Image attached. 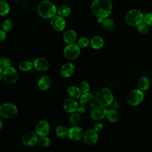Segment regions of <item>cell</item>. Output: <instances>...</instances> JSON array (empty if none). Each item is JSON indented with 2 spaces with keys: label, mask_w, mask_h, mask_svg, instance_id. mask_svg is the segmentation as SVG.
Returning a JSON list of instances; mask_svg holds the SVG:
<instances>
[{
  "label": "cell",
  "mask_w": 152,
  "mask_h": 152,
  "mask_svg": "<svg viewBox=\"0 0 152 152\" xmlns=\"http://www.w3.org/2000/svg\"><path fill=\"white\" fill-rule=\"evenodd\" d=\"M91 10L97 18L108 17L112 11V4L110 0H94L91 4Z\"/></svg>",
  "instance_id": "6da1fadb"
},
{
  "label": "cell",
  "mask_w": 152,
  "mask_h": 152,
  "mask_svg": "<svg viewBox=\"0 0 152 152\" xmlns=\"http://www.w3.org/2000/svg\"><path fill=\"white\" fill-rule=\"evenodd\" d=\"M57 8L54 4L48 0L41 1L37 8L39 15L43 18H51L56 13Z\"/></svg>",
  "instance_id": "7a4b0ae2"
},
{
  "label": "cell",
  "mask_w": 152,
  "mask_h": 152,
  "mask_svg": "<svg viewBox=\"0 0 152 152\" xmlns=\"http://www.w3.org/2000/svg\"><path fill=\"white\" fill-rule=\"evenodd\" d=\"M96 99L99 104L106 107L112 103L113 96L110 89L107 87H102L96 92Z\"/></svg>",
  "instance_id": "3957f363"
},
{
  "label": "cell",
  "mask_w": 152,
  "mask_h": 152,
  "mask_svg": "<svg viewBox=\"0 0 152 152\" xmlns=\"http://www.w3.org/2000/svg\"><path fill=\"white\" fill-rule=\"evenodd\" d=\"M144 14L138 9H132L127 12L125 16L126 23L130 26H137L143 21Z\"/></svg>",
  "instance_id": "277c9868"
},
{
  "label": "cell",
  "mask_w": 152,
  "mask_h": 152,
  "mask_svg": "<svg viewBox=\"0 0 152 152\" xmlns=\"http://www.w3.org/2000/svg\"><path fill=\"white\" fill-rule=\"evenodd\" d=\"M144 97V93L140 89L132 90L127 95V103L132 106L140 104L143 100Z\"/></svg>",
  "instance_id": "5b68a950"
},
{
  "label": "cell",
  "mask_w": 152,
  "mask_h": 152,
  "mask_svg": "<svg viewBox=\"0 0 152 152\" xmlns=\"http://www.w3.org/2000/svg\"><path fill=\"white\" fill-rule=\"evenodd\" d=\"M17 106L11 103H5L0 106V115L3 118H13L17 115Z\"/></svg>",
  "instance_id": "8992f818"
},
{
  "label": "cell",
  "mask_w": 152,
  "mask_h": 152,
  "mask_svg": "<svg viewBox=\"0 0 152 152\" xmlns=\"http://www.w3.org/2000/svg\"><path fill=\"white\" fill-rule=\"evenodd\" d=\"M80 54V48L77 44H68L64 49V55L68 59H74Z\"/></svg>",
  "instance_id": "52a82bcc"
},
{
  "label": "cell",
  "mask_w": 152,
  "mask_h": 152,
  "mask_svg": "<svg viewBox=\"0 0 152 152\" xmlns=\"http://www.w3.org/2000/svg\"><path fill=\"white\" fill-rule=\"evenodd\" d=\"M80 102L81 106L85 109L93 107L97 102L96 96L89 92L82 94L80 97Z\"/></svg>",
  "instance_id": "ba28073f"
},
{
  "label": "cell",
  "mask_w": 152,
  "mask_h": 152,
  "mask_svg": "<svg viewBox=\"0 0 152 152\" xmlns=\"http://www.w3.org/2000/svg\"><path fill=\"white\" fill-rule=\"evenodd\" d=\"M106 113L107 110L105 107L99 104L92 107L90 112V116L93 120L98 121L104 118L106 115Z\"/></svg>",
  "instance_id": "9c48e42d"
},
{
  "label": "cell",
  "mask_w": 152,
  "mask_h": 152,
  "mask_svg": "<svg viewBox=\"0 0 152 152\" xmlns=\"http://www.w3.org/2000/svg\"><path fill=\"white\" fill-rule=\"evenodd\" d=\"M37 135V133L33 131H28L25 133L22 138L24 145L27 147L35 145L38 141Z\"/></svg>",
  "instance_id": "30bf717a"
},
{
  "label": "cell",
  "mask_w": 152,
  "mask_h": 152,
  "mask_svg": "<svg viewBox=\"0 0 152 152\" xmlns=\"http://www.w3.org/2000/svg\"><path fill=\"white\" fill-rule=\"evenodd\" d=\"M4 78L9 83H15L18 79V73L14 68L10 66L4 69Z\"/></svg>",
  "instance_id": "8fae6325"
},
{
  "label": "cell",
  "mask_w": 152,
  "mask_h": 152,
  "mask_svg": "<svg viewBox=\"0 0 152 152\" xmlns=\"http://www.w3.org/2000/svg\"><path fill=\"white\" fill-rule=\"evenodd\" d=\"M83 138L86 144L89 145H93L98 140V134L94 129H88L84 132Z\"/></svg>",
  "instance_id": "7c38bea8"
},
{
  "label": "cell",
  "mask_w": 152,
  "mask_h": 152,
  "mask_svg": "<svg viewBox=\"0 0 152 152\" xmlns=\"http://www.w3.org/2000/svg\"><path fill=\"white\" fill-rule=\"evenodd\" d=\"M50 24L52 28L58 31H61L65 28L66 22L64 17L58 15L51 18Z\"/></svg>",
  "instance_id": "4fadbf2b"
},
{
  "label": "cell",
  "mask_w": 152,
  "mask_h": 152,
  "mask_svg": "<svg viewBox=\"0 0 152 152\" xmlns=\"http://www.w3.org/2000/svg\"><path fill=\"white\" fill-rule=\"evenodd\" d=\"M84 135L83 128L80 126L74 125L68 131V137L72 141H77L82 138Z\"/></svg>",
  "instance_id": "5bb4252c"
},
{
  "label": "cell",
  "mask_w": 152,
  "mask_h": 152,
  "mask_svg": "<svg viewBox=\"0 0 152 152\" xmlns=\"http://www.w3.org/2000/svg\"><path fill=\"white\" fill-rule=\"evenodd\" d=\"M35 130L36 132L39 136H46L50 131L49 124L47 121L45 120H42L36 124Z\"/></svg>",
  "instance_id": "9a60e30c"
},
{
  "label": "cell",
  "mask_w": 152,
  "mask_h": 152,
  "mask_svg": "<svg viewBox=\"0 0 152 152\" xmlns=\"http://www.w3.org/2000/svg\"><path fill=\"white\" fill-rule=\"evenodd\" d=\"M63 107L68 113H73L77 110L78 105L77 102L73 98H68L65 100L63 103Z\"/></svg>",
  "instance_id": "2e32d148"
},
{
  "label": "cell",
  "mask_w": 152,
  "mask_h": 152,
  "mask_svg": "<svg viewBox=\"0 0 152 152\" xmlns=\"http://www.w3.org/2000/svg\"><path fill=\"white\" fill-rule=\"evenodd\" d=\"M34 68L39 71H45L48 69L49 64L48 61L43 58H37L33 62Z\"/></svg>",
  "instance_id": "e0dca14e"
},
{
  "label": "cell",
  "mask_w": 152,
  "mask_h": 152,
  "mask_svg": "<svg viewBox=\"0 0 152 152\" xmlns=\"http://www.w3.org/2000/svg\"><path fill=\"white\" fill-rule=\"evenodd\" d=\"M74 71V65L71 62H68L62 66L61 69V74L65 78H69L73 75Z\"/></svg>",
  "instance_id": "ac0fdd59"
},
{
  "label": "cell",
  "mask_w": 152,
  "mask_h": 152,
  "mask_svg": "<svg viewBox=\"0 0 152 152\" xmlns=\"http://www.w3.org/2000/svg\"><path fill=\"white\" fill-rule=\"evenodd\" d=\"M51 80L50 78L46 76V75H44L41 77L38 81V87L39 88L43 91H46L48 89H49V88L51 86Z\"/></svg>",
  "instance_id": "d6986e66"
},
{
  "label": "cell",
  "mask_w": 152,
  "mask_h": 152,
  "mask_svg": "<svg viewBox=\"0 0 152 152\" xmlns=\"http://www.w3.org/2000/svg\"><path fill=\"white\" fill-rule=\"evenodd\" d=\"M63 39L66 43H72L77 39V33L73 30H68L64 33Z\"/></svg>",
  "instance_id": "ffe728a7"
},
{
  "label": "cell",
  "mask_w": 152,
  "mask_h": 152,
  "mask_svg": "<svg viewBox=\"0 0 152 152\" xmlns=\"http://www.w3.org/2000/svg\"><path fill=\"white\" fill-rule=\"evenodd\" d=\"M90 45L93 49H100L104 45V40L102 37L96 36L91 39Z\"/></svg>",
  "instance_id": "44dd1931"
},
{
  "label": "cell",
  "mask_w": 152,
  "mask_h": 152,
  "mask_svg": "<svg viewBox=\"0 0 152 152\" xmlns=\"http://www.w3.org/2000/svg\"><path fill=\"white\" fill-rule=\"evenodd\" d=\"M150 86V83L148 78L145 76L141 77L138 81V87L141 90L146 91L147 90Z\"/></svg>",
  "instance_id": "7402d4cb"
},
{
  "label": "cell",
  "mask_w": 152,
  "mask_h": 152,
  "mask_svg": "<svg viewBox=\"0 0 152 152\" xmlns=\"http://www.w3.org/2000/svg\"><path fill=\"white\" fill-rule=\"evenodd\" d=\"M67 93L69 97L73 99L80 98L82 94L80 88L74 86H71L67 89Z\"/></svg>",
  "instance_id": "603a6c76"
},
{
  "label": "cell",
  "mask_w": 152,
  "mask_h": 152,
  "mask_svg": "<svg viewBox=\"0 0 152 152\" xmlns=\"http://www.w3.org/2000/svg\"><path fill=\"white\" fill-rule=\"evenodd\" d=\"M71 12V8L66 5H63L60 6L58 8H57L56 13L58 15L62 17H67L70 15Z\"/></svg>",
  "instance_id": "cb8c5ba5"
},
{
  "label": "cell",
  "mask_w": 152,
  "mask_h": 152,
  "mask_svg": "<svg viewBox=\"0 0 152 152\" xmlns=\"http://www.w3.org/2000/svg\"><path fill=\"white\" fill-rule=\"evenodd\" d=\"M107 120L110 122H116L119 118V115L116 110L114 109H109L107 110L106 115Z\"/></svg>",
  "instance_id": "d4e9b609"
},
{
  "label": "cell",
  "mask_w": 152,
  "mask_h": 152,
  "mask_svg": "<svg viewBox=\"0 0 152 152\" xmlns=\"http://www.w3.org/2000/svg\"><path fill=\"white\" fill-rule=\"evenodd\" d=\"M68 130L63 125H58L55 129V133L58 137L64 138L68 136Z\"/></svg>",
  "instance_id": "484cf974"
},
{
  "label": "cell",
  "mask_w": 152,
  "mask_h": 152,
  "mask_svg": "<svg viewBox=\"0 0 152 152\" xmlns=\"http://www.w3.org/2000/svg\"><path fill=\"white\" fill-rule=\"evenodd\" d=\"M10 5L6 1H0V15L5 16L10 12Z\"/></svg>",
  "instance_id": "4316f807"
},
{
  "label": "cell",
  "mask_w": 152,
  "mask_h": 152,
  "mask_svg": "<svg viewBox=\"0 0 152 152\" xmlns=\"http://www.w3.org/2000/svg\"><path fill=\"white\" fill-rule=\"evenodd\" d=\"M102 24L103 27L108 31H111L113 30L115 27V24L113 21L112 19L109 18L108 17L104 18Z\"/></svg>",
  "instance_id": "83f0119b"
},
{
  "label": "cell",
  "mask_w": 152,
  "mask_h": 152,
  "mask_svg": "<svg viewBox=\"0 0 152 152\" xmlns=\"http://www.w3.org/2000/svg\"><path fill=\"white\" fill-rule=\"evenodd\" d=\"M33 64L28 61H23L21 62L19 64V69L23 71V72H27L31 70L33 68Z\"/></svg>",
  "instance_id": "f1b7e54d"
},
{
  "label": "cell",
  "mask_w": 152,
  "mask_h": 152,
  "mask_svg": "<svg viewBox=\"0 0 152 152\" xmlns=\"http://www.w3.org/2000/svg\"><path fill=\"white\" fill-rule=\"evenodd\" d=\"M69 122L72 125H77L81 121V116L79 114V113H75L73 112L69 118Z\"/></svg>",
  "instance_id": "f546056e"
},
{
  "label": "cell",
  "mask_w": 152,
  "mask_h": 152,
  "mask_svg": "<svg viewBox=\"0 0 152 152\" xmlns=\"http://www.w3.org/2000/svg\"><path fill=\"white\" fill-rule=\"evenodd\" d=\"M37 143L42 147H48L50 144V140L46 136L40 137L38 139Z\"/></svg>",
  "instance_id": "4dcf8cb0"
},
{
  "label": "cell",
  "mask_w": 152,
  "mask_h": 152,
  "mask_svg": "<svg viewBox=\"0 0 152 152\" xmlns=\"http://www.w3.org/2000/svg\"><path fill=\"white\" fill-rule=\"evenodd\" d=\"M11 65V62L8 58L1 57L0 58V67L2 69H6Z\"/></svg>",
  "instance_id": "1f68e13d"
},
{
  "label": "cell",
  "mask_w": 152,
  "mask_h": 152,
  "mask_svg": "<svg viewBox=\"0 0 152 152\" xmlns=\"http://www.w3.org/2000/svg\"><path fill=\"white\" fill-rule=\"evenodd\" d=\"M89 44H90V42L89 39L86 37L80 38L77 42V45L80 48H86L89 45Z\"/></svg>",
  "instance_id": "d6a6232c"
},
{
  "label": "cell",
  "mask_w": 152,
  "mask_h": 152,
  "mask_svg": "<svg viewBox=\"0 0 152 152\" xmlns=\"http://www.w3.org/2000/svg\"><path fill=\"white\" fill-rule=\"evenodd\" d=\"M137 30L141 34H145L148 31V25L145 24L144 21H142L137 26Z\"/></svg>",
  "instance_id": "836d02e7"
},
{
  "label": "cell",
  "mask_w": 152,
  "mask_h": 152,
  "mask_svg": "<svg viewBox=\"0 0 152 152\" xmlns=\"http://www.w3.org/2000/svg\"><path fill=\"white\" fill-rule=\"evenodd\" d=\"M2 29L5 31H9L12 27V22L10 19H6L2 23Z\"/></svg>",
  "instance_id": "e575fe53"
},
{
  "label": "cell",
  "mask_w": 152,
  "mask_h": 152,
  "mask_svg": "<svg viewBox=\"0 0 152 152\" xmlns=\"http://www.w3.org/2000/svg\"><path fill=\"white\" fill-rule=\"evenodd\" d=\"M82 94L83 93H88L90 89V84L86 82V81H83L81 83L80 87H79Z\"/></svg>",
  "instance_id": "d590c367"
},
{
  "label": "cell",
  "mask_w": 152,
  "mask_h": 152,
  "mask_svg": "<svg viewBox=\"0 0 152 152\" xmlns=\"http://www.w3.org/2000/svg\"><path fill=\"white\" fill-rule=\"evenodd\" d=\"M143 21L148 26L152 25V12H150L144 15Z\"/></svg>",
  "instance_id": "8d00e7d4"
},
{
  "label": "cell",
  "mask_w": 152,
  "mask_h": 152,
  "mask_svg": "<svg viewBox=\"0 0 152 152\" xmlns=\"http://www.w3.org/2000/svg\"><path fill=\"white\" fill-rule=\"evenodd\" d=\"M102 128H103V125L100 122H97L94 125V129L96 132H99V131H101L102 129Z\"/></svg>",
  "instance_id": "74e56055"
},
{
  "label": "cell",
  "mask_w": 152,
  "mask_h": 152,
  "mask_svg": "<svg viewBox=\"0 0 152 152\" xmlns=\"http://www.w3.org/2000/svg\"><path fill=\"white\" fill-rule=\"evenodd\" d=\"M6 37V32L4 30H0V43L2 42Z\"/></svg>",
  "instance_id": "f35d334b"
},
{
  "label": "cell",
  "mask_w": 152,
  "mask_h": 152,
  "mask_svg": "<svg viewBox=\"0 0 152 152\" xmlns=\"http://www.w3.org/2000/svg\"><path fill=\"white\" fill-rule=\"evenodd\" d=\"M28 4V2L27 1H25L24 2L23 4V8L25 9V10H27L29 8V7H30V4Z\"/></svg>",
  "instance_id": "ab89813d"
},
{
  "label": "cell",
  "mask_w": 152,
  "mask_h": 152,
  "mask_svg": "<svg viewBox=\"0 0 152 152\" xmlns=\"http://www.w3.org/2000/svg\"><path fill=\"white\" fill-rule=\"evenodd\" d=\"M79 113H83L85 112V108L83 106L78 107L77 110Z\"/></svg>",
  "instance_id": "60d3db41"
},
{
  "label": "cell",
  "mask_w": 152,
  "mask_h": 152,
  "mask_svg": "<svg viewBox=\"0 0 152 152\" xmlns=\"http://www.w3.org/2000/svg\"><path fill=\"white\" fill-rule=\"evenodd\" d=\"M2 78H4V71L0 67V80H1Z\"/></svg>",
  "instance_id": "b9f144b4"
},
{
  "label": "cell",
  "mask_w": 152,
  "mask_h": 152,
  "mask_svg": "<svg viewBox=\"0 0 152 152\" xmlns=\"http://www.w3.org/2000/svg\"><path fill=\"white\" fill-rule=\"evenodd\" d=\"M3 127V122H2V121L1 120V119L0 118V130Z\"/></svg>",
  "instance_id": "7bdbcfd3"
},
{
  "label": "cell",
  "mask_w": 152,
  "mask_h": 152,
  "mask_svg": "<svg viewBox=\"0 0 152 152\" xmlns=\"http://www.w3.org/2000/svg\"><path fill=\"white\" fill-rule=\"evenodd\" d=\"M0 1H6V0H0Z\"/></svg>",
  "instance_id": "ee69618b"
}]
</instances>
